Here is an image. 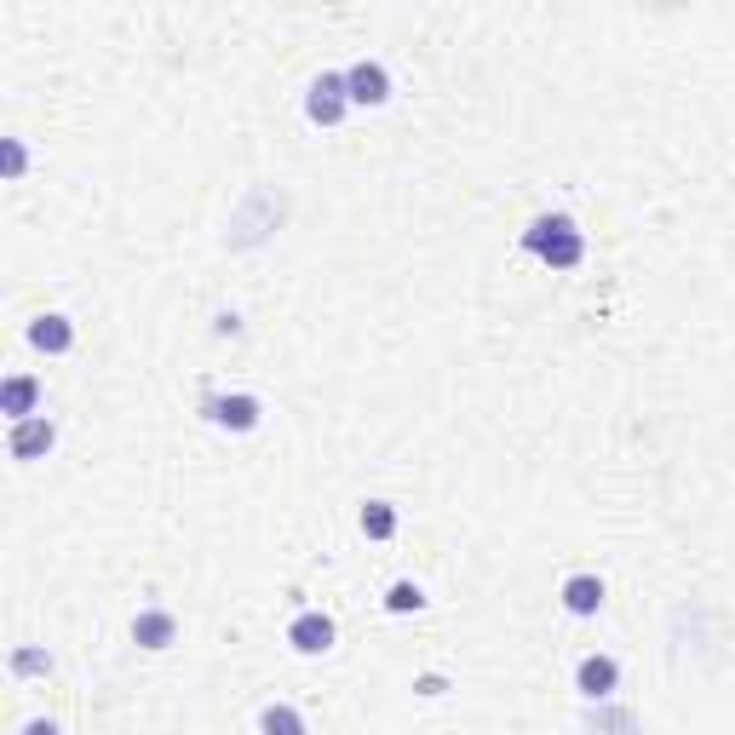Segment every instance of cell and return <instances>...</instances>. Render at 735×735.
I'll list each match as a JSON object with an SVG mask.
<instances>
[{
  "mask_svg": "<svg viewBox=\"0 0 735 735\" xmlns=\"http://www.w3.org/2000/svg\"><path fill=\"white\" fill-rule=\"evenodd\" d=\"M523 247L541 253L552 270H575L580 259H587V236H580V224H575L569 213H541V219L523 231Z\"/></svg>",
  "mask_w": 735,
  "mask_h": 735,
  "instance_id": "6da1fadb",
  "label": "cell"
},
{
  "mask_svg": "<svg viewBox=\"0 0 735 735\" xmlns=\"http://www.w3.org/2000/svg\"><path fill=\"white\" fill-rule=\"evenodd\" d=\"M345 104H350L345 75H339V69H322L316 81H311V92H305V115H311V121H322V126H334V121L345 115Z\"/></svg>",
  "mask_w": 735,
  "mask_h": 735,
  "instance_id": "7a4b0ae2",
  "label": "cell"
},
{
  "mask_svg": "<svg viewBox=\"0 0 735 735\" xmlns=\"http://www.w3.org/2000/svg\"><path fill=\"white\" fill-rule=\"evenodd\" d=\"M201 414H208L213 425H224V431H253V425H259V397H247V391L208 397V402H201Z\"/></svg>",
  "mask_w": 735,
  "mask_h": 735,
  "instance_id": "3957f363",
  "label": "cell"
},
{
  "mask_svg": "<svg viewBox=\"0 0 735 735\" xmlns=\"http://www.w3.org/2000/svg\"><path fill=\"white\" fill-rule=\"evenodd\" d=\"M345 92H350V104H386L391 98V75H386V64H350L345 69Z\"/></svg>",
  "mask_w": 735,
  "mask_h": 735,
  "instance_id": "277c9868",
  "label": "cell"
},
{
  "mask_svg": "<svg viewBox=\"0 0 735 735\" xmlns=\"http://www.w3.org/2000/svg\"><path fill=\"white\" fill-rule=\"evenodd\" d=\"M615 683H621V667L610 661V655H587V661L575 667V690L587 701H610Z\"/></svg>",
  "mask_w": 735,
  "mask_h": 735,
  "instance_id": "5b68a950",
  "label": "cell"
},
{
  "mask_svg": "<svg viewBox=\"0 0 735 735\" xmlns=\"http://www.w3.org/2000/svg\"><path fill=\"white\" fill-rule=\"evenodd\" d=\"M58 443V431H53V420H46V414H35V420H18L12 425V460H41V454L46 448H53Z\"/></svg>",
  "mask_w": 735,
  "mask_h": 735,
  "instance_id": "8992f818",
  "label": "cell"
},
{
  "mask_svg": "<svg viewBox=\"0 0 735 735\" xmlns=\"http://www.w3.org/2000/svg\"><path fill=\"white\" fill-rule=\"evenodd\" d=\"M35 402H41V379L35 374H12L7 386H0V414H12V425L35 420Z\"/></svg>",
  "mask_w": 735,
  "mask_h": 735,
  "instance_id": "52a82bcc",
  "label": "cell"
},
{
  "mask_svg": "<svg viewBox=\"0 0 735 735\" xmlns=\"http://www.w3.org/2000/svg\"><path fill=\"white\" fill-rule=\"evenodd\" d=\"M288 644L299 649V655H322V649H334V621L327 615H316V610H305L293 626H288Z\"/></svg>",
  "mask_w": 735,
  "mask_h": 735,
  "instance_id": "ba28073f",
  "label": "cell"
},
{
  "mask_svg": "<svg viewBox=\"0 0 735 735\" xmlns=\"http://www.w3.org/2000/svg\"><path fill=\"white\" fill-rule=\"evenodd\" d=\"M564 610L569 615H598L603 610V580L598 575H569L564 580Z\"/></svg>",
  "mask_w": 735,
  "mask_h": 735,
  "instance_id": "9c48e42d",
  "label": "cell"
},
{
  "mask_svg": "<svg viewBox=\"0 0 735 735\" xmlns=\"http://www.w3.org/2000/svg\"><path fill=\"white\" fill-rule=\"evenodd\" d=\"M30 345H35V350H53V357H58V350H69V345H75L69 316H58V311H53V316H35V322H30Z\"/></svg>",
  "mask_w": 735,
  "mask_h": 735,
  "instance_id": "30bf717a",
  "label": "cell"
},
{
  "mask_svg": "<svg viewBox=\"0 0 735 735\" xmlns=\"http://www.w3.org/2000/svg\"><path fill=\"white\" fill-rule=\"evenodd\" d=\"M133 638H138L144 649H167L172 638H179V621L162 615V610H144V615H133Z\"/></svg>",
  "mask_w": 735,
  "mask_h": 735,
  "instance_id": "8fae6325",
  "label": "cell"
},
{
  "mask_svg": "<svg viewBox=\"0 0 735 735\" xmlns=\"http://www.w3.org/2000/svg\"><path fill=\"white\" fill-rule=\"evenodd\" d=\"M363 535H368V541H391V535H397V505L368 500V505H363Z\"/></svg>",
  "mask_w": 735,
  "mask_h": 735,
  "instance_id": "7c38bea8",
  "label": "cell"
},
{
  "mask_svg": "<svg viewBox=\"0 0 735 735\" xmlns=\"http://www.w3.org/2000/svg\"><path fill=\"white\" fill-rule=\"evenodd\" d=\"M259 730L265 735H305V719H299L288 701H276V706H265V713H259Z\"/></svg>",
  "mask_w": 735,
  "mask_h": 735,
  "instance_id": "4fadbf2b",
  "label": "cell"
},
{
  "mask_svg": "<svg viewBox=\"0 0 735 735\" xmlns=\"http://www.w3.org/2000/svg\"><path fill=\"white\" fill-rule=\"evenodd\" d=\"M420 603H425V592L414 587V580H397V587L386 592V610L391 615H409V610H420Z\"/></svg>",
  "mask_w": 735,
  "mask_h": 735,
  "instance_id": "5bb4252c",
  "label": "cell"
},
{
  "mask_svg": "<svg viewBox=\"0 0 735 735\" xmlns=\"http://www.w3.org/2000/svg\"><path fill=\"white\" fill-rule=\"evenodd\" d=\"M638 724H632V713H598L592 719V735H632Z\"/></svg>",
  "mask_w": 735,
  "mask_h": 735,
  "instance_id": "9a60e30c",
  "label": "cell"
},
{
  "mask_svg": "<svg viewBox=\"0 0 735 735\" xmlns=\"http://www.w3.org/2000/svg\"><path fill=\"white\" fill-rule=\"evenodd\" d=\"M23 167H30V149L23 138H7V179H23Z\"/></svg>",
  "mask_w": 735,
  "mask_h": 735,
  "instance_id": "2e32d148",
  "label": "cell"
},
{
  "mask_svg": "<svg viewBox=\"0 0 735 735\" xmlns=\"http://www.w3.org/2000/svg\"><path fill=\"white\" fill-rule=\"evenodd\" d=\"M12 667H18V672H46L53 661H46L41 649H18V655H12Z\"/></svg>",
  "mask_w": 735,
  "mask_h": 735,
  "instance_id": "e0dca14e",
  "label": "cell"
},
{
  "mask_svg": "<svg viewBox=\"0 0 735 735\" xmlns=\"http://www.w3.org/2000/svg\"><path fill=\"white\" fill-rule=\"evenodd\" d=\"M23 735H64L53 719H30V724H23Z\"/></svg>",
  "mask_w": 735,
  "mask_h": 735,
  "instance_id": "ac0fdd59",
  "label": "cell"
}]
</instances>
